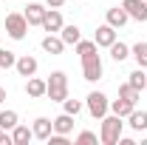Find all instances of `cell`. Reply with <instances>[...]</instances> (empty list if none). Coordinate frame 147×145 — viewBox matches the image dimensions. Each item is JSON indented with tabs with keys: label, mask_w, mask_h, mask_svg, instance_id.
Listing matches in <instances>:
<instances>
[{
	"label": "cell",
	"mask_w": 147,
	"mask_h": 145,
	"mask_svg": "<svg viewBox=\"0 0 147 145\" xmlns=\"http://www.w3.org/2000/svg\"><path fill=\"white\" fill-rule=\"evenodd\" d=\"M6 34L11 37V40H26V34H28V20H26L23 12L6 14Z\"/></svg>",
	"instance_id": "277c9868"
},
{
	"label": "cell",
	"mask_w": 147,
	"mask_h": 145,
	"mask_svg": "<svg viewBox=\"0 0 147 145\" xmlns=\"http://www.w3.org/2000/svg\"><path fill=\"white\" fill-rule=\"evenodd\" d=\"M45 80H40V77H28V83H26V94L31 97V100H40V97H45Z\"/></svg>",
	"instance_id": "2e32d148"
},
{
	"label": "cell",
	"mask_w": 147,
	"mask_h": 145,
	"mask_svg": "<svg viewBox=\"0 0 147 145\" xmlns=\"http://www.w3.org/2000/svg\"><path fill=\"white\" fill-rule=\"evenodd\" d=\"M65 23H62V14H59V9H48L45 12V17H42V29L48 31V34H54V31H59Z\"/></svg>",
	"instance_id": "7c38bea8"
},
{
	"label": "cell",
	"mask_w": 147,
	"mask_h": 145,
	"mask_svg": "<svg viewBox=\"0 0 147 145\" xmlns=\"http://www.w3.org/2000/svg\"><path fill=\"white\" fill-rule=\"evenodd\" d=\"M125 12L130 14V20H139V23H147V0H122Z\"/></svg>",
	"instance_id": "8992f818"
},
{
	"label": "cell",
	"mask_w": 147,
	"mask_h": 145,
	"mask_svg": "<svg viewBox=\"0 0 147 145\" xmlns=\"http://www.w3.org/2000/svg\"><path fill=\"white\" fill-rule=\"evenodd\" d=\"M45 6H48V9H62L65 0H45Z\"/></svg>",
	"instance_id": "f1b7e54d"
},
{
	"label": "cell",
	"mask_w": 147,
	"mask_h": 145,
	"mask_svg": "<svg viewBox=\"0 0 147 145\" xmlns=\"http://www.w3.org/2000/svg\"><path fill=\"white\" fill-rule=\"evenodd\" d=\"M93 43H96V46H102V49H110V46L116 43V29H113L110 23L99 26V29H96V37H93Z\"/></svg>",
	"instance_id": "ba28073f"
},
{
	"label": "cell",
	"mask_w": 147,
	"mask_h": 145,
	"mask_svg": "<svg viewBox=\"0 0 147 145\" xmlns=\"http://www.w3.org/2000/svg\"><path fill=\"white\" fill-rule=\"evenodd\" d=\"M108 51H110V57H113L116 63H125V60L130 57V46H125V43H119V40H116V43L110 46Z\"/></svg>",
	"instance_id": "7402d4cb"
},
{
	"label": "cell",
	"mask_w": 147,
	"mask_h": 145,
	"mask_svg": "<svg viewBox=\"0 0 147 145\" xmlns=\"http://www.w3.org/2000/svg\"><path fill=\"white\" fill-rule=\"evenodd\" d=\"M127 20H130V14L125 12V6H113V9H108V12H105V23H110L113 29H122Z\"/></svg>",
	"instance_id": "30bf717a"
},
{
	"label": "cell",
	"mask_w": 147,
	"mask_h": 145,
	"mask_svg": "<svg viewBox=\"0 0 147 145\" xmlns=\"http://www.w3.org/2000/svg\"><path fill=\"white\" fill-rule=\"evenodd\" d=\"M20 122V117H17V111H11V108H6V111H0V128L3 131H11V128Z\"/></svg>",
	"instance_id": "44dd1931"
},
{
	"label": "cell",
	"mask_w": 147,
	"mask_h": 145,
	"mask_svg": "<svg viewBox=\"0 0 147 145\" xmlns=\"http://www.w3.org/2000/svg\"><path fill=\"white\" fill-rule=\"evenodd\" d=\"M76 142H79V145L96 142V134H93V131H79V134H76Z\"/></svg>",
	"instance_id": "4316f807"
},
{
	"label": "cell",
	"mask_w": 147,
	"mask_h": 145,
	"mask_svg": "<svg viewBox=\"0 0 147 145\" xmlns=\"http://www.w3.org/2000/svg\"><path fill=\"white\" fill-rule=\"evenodd\" d=\"M130 57L136 60L139 68H147V43H136V46L130 49Z\"/></svg>",
	"instance_id": "ffe728a7"
},
{
	"label": "cell",
	"mask_w": 147,
	"mask_h": 145,
	"mask_svg": "<svg viewBox=\"0 0 147 145\" xmlns=\"http://www.w3.org/2000/svg\"><path fill=\"white\" fill-rule=\"evenodd\" d=\"M122 131H125L122 117H119V114H105V117H102V131H99V142L116 145L119 137H122Z\"/></svg>",
	"instance_id": "7a4b0ae2"
},
{
	"label": "cell",
	"mask_w": 147,
	"mask_h": 145,
	"mask_svg": "<svg viewBox=\"0 0 147 145\" xmlns=\"http://www.w3.org/2000/svg\"><path fill=\"white\" fill-rule=\"evenodd\" d=\"M6 97H9V94H6V88H3V85H0V105L6 103Z\"/></svg>",
	"instance_id": "f546056e"
},
{
	"label": "cell",
	"mask_w": 147,
	"mask_h": 145,
	"mask_svg": "<svg viewBox=\"0 0 147 145\" xmlns=\"http://www.w3.org/2000/svg\"><path fill=\"white\" fill-rule=\"evenodd\" d=\"M31 131H34V140H48V137L54 134V120H48V117H37L34 125H31Z\"/></svg>",
	"instance_id": "9c48e42d"
},
{
	"label": "cell",
	"mask_w": 147,
	"mask_h": 145,
	"mask_svg": "<svg viewBox=\"0 0 147 145\" xmlns=\"http://www.w3.org/2000/svg\"><path fill=\"white\" fill-rule=\"evenodd\" d=\"M133 108H136V105H133V103H127V100H122V97L110 103V111H113V114H119L122 120H127V114H130Z\"/></svg>",
	"instance_id": "603a6c76"
},
{
	"label": "cell",
	"mask_w": 147,
	"mask_h": 145,
	"mask_svg": "<svg viewBox=\"0 0 147 145\" xmlns=\"http://www.w3.org/2000/svg\"><path fill=\"white\" fill-rule=\"evenodd\" d=\"M119 97H122V100H127V103H133V105L139 103V91L133 88L130 83H125V85H119Z\"/></svg>",
	"instance_id": "cb8c5ba5"
},
{
	"label": "cell",
	"mask_w": 147,
	"mask_h": 145,
	"mask_svg": "<svg viewBox=\"0 0 147 145\" xmlns=\"http://www.w3.org/2000/svg\"><path fill=\"white\" fill-rule=\"evenodd\" d=\"M99 46L93 43V40H79L76 43V54L82 60V77L88 80V83H96V80H102V57L96 51Z\"/></svg>",
	"instance_id": "6da1fadb"
},
{
	"label": "cell",
	"mask_w": 147,
	"mask_h": 145,
	"mask_svg": "<svg viewBox=\"0 0 147 145\" xmlns=\"http://www.w3.org/2000/svg\"><path fill=\"white\" fill-rule=\"evenodd\" d=\"M74 120H76V117H71V114L62 111L59 117H54V131L57 134H71L74 131Z\"/></svg>",
	"instance_id": "ac0fdd59"
},
{
	"label": "cell",
	"mask_w": 147,
	"mask_h": 145,
	"mask_svg": "<svg viewBox=\"0 0 147 145\" xmlns=\"http://www.w3.org/2000/svg\"><path fill=\"white\" fill-rule=\"evenodd\" d=\"M28 140H34V131L28 125H14L11 128V145H28Z\"/></svg>",
	"instance_id": "5bb4252c"
},
{
	"label": "cell",
	"mask_w": 147,
	"mask_h": 145,
	"mask_svg": "<svg viewBox=\"0 0 147 145\" xmlns=\"http://www.w3.org/2000/svg\"><path fill=\"white\" fill-rule=\"evenodd\" d=\"M14 68H17V74H20V77H34V74H37V68H40V63H37V57L23 54V57H17Z\"/></svg>",
	"instance_id": "52a82bcc"
},
{
	"label": "cell",
	"mask_w": 147,
	"mask_h": 145,
	"mask_svg": "<svg viewBox=\"0 0 147 145\" xmlns=\"http://www.w3.org/2000/svg\"><path fill=\"white\" fill-rule=\"evenodd\" d=\"M85 108H88V114H91L93 120H102V117L110 111V100L102 94V91H91V94L85 97Z\"/></svg>",
	"instance_id": "5b68a950"
},
{
	"label": "cell",
	"mask_w": 147,
	"mask_h": 145,
	"mask_svg": "<svg viewBox=\"0 0 147 145\" xmlns=\"http://www.w3.org/2000/svg\"><path fill=\"white\" fill-rule=\"evenodd\" d=\"M62 108H65V114L76 117V114H82V103H79V100H71V97H65V100H62Z\"/></svg>",
	"instance_id": "484cf974"
},
{
	"label": "cell",
	"mask_w": 147,
	"mask_h": 145,
	"mask_svg": "<svg viewBox=\"0 0 147 145\" xmlns=\"http://www.w3.org/2000/svg\"><path fill=\"white\" fill-rule=\"evenodd\" d=\"M127 125L133 128V131H147V111L133 108V111L127 114Z\"/></svg>",
	"instance_id": "e0dca14e"
},
{
	"label": "cell",
	"mask_w": 147,
	"mask_h": 145,
	"mask_svg": "<svg viewBox=\"0 0 147 145\" xmlns=\"http://www.w3.org/2000/svg\"><path fill=\"white\" fill-rule=\"evenodd\" d=\"M14 63H17V54L14 51L0 49V68H14Z\"/></svg>",
	"instance_id": "d4e9b609"
},
{
	"label": "cell",
	"mask_w": 147,
	"mask_h": 145,
	"mask_svg": "<svg viewBox=\"0 0 147 145\" xmlns=\"http://www.w3.org/2000/svg\"><path fill=\"white\" fill-rule=\"evenodd\" d=\"M59 37H62V43H65V46H76V43L82 40V29H79L76 23L62 26V29H59Z\"/></svg>",
	"instance_id": "4fadbf2b"
},
{
	"label": "cell",
	"mask_w": 147,
	"mask_h": 145,
	"mask_svg": "<svg viewBox=\"0 0 147 145\" xmlns=\"http://www.w3.org/2000/svg\"><path fill=\"white\" fill-rule=\"evenodd\" d=\"M45 12H48V9H45L42 3H28L23 14H26V20H28V26H42V17H45Z\"/></svg>",
	"instance_id": "8fae6325"
},
{
	"label": "cell",
	"mask_w": 147,
	"mask_h": 145,
	"mask_svg": "<svg viewBox=\"0 0 147 145\" xmlns=\"http://www.w3.org/2000/svg\"><path fill=\"white\" fill-rule=\"evenodd\" d=\"M45 97L51 100V103H62L65 97H68V77L65 71H51L48 74V80H45Z\"/></svg>",
	"instance_id": "3957f363"
},
{
	"label": "cell",
	"mask_w": 147,
	"mask_h": 145,
	"mask_svg": "<svg viewBox=\"0 0 147 145\" xmlns=\"http://www.w3.org/2000/svg\"><path fill=\"white\" fill-rule=\"evenodd\" d=\"M40 46H42V51H48V54H62V51H65L62 37H57V34H45Z\"/></svg>",
	"instance_id": "9a60e30c"
},
{
	"label": "cell",
	"mask_w": 147,
	"mask_h": 145,
	"mask_svg": "<svg viewBox=\"0 0 147 145\" xmlns=\"http://www.w3.org/2000/svg\"><path fill=\"white\" fill-rule=\"evenodd\" d=\"M0 145H11V134L0 128Z\"/></svg>",
	"instance_id": "83f0119b"
},
{
	"label": "cell",
	"mask_w": 147,
	"mask_h": 145,
	"mask_svg": "<svg viewBox=\"0 0 147 145\" xmlns=\"http://www.w3.org/2000/svg\"><path fill=\"white\" fill-rule=\"evenodd\" d=\"M127 77H130L127 83H130V85H133L136 91H139V94L147 88V68H136V71H130Z\"/></svg>",
	"instance_id": "d6986e66"
}]
</instances>
